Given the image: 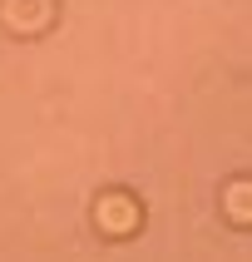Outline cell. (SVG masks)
<instances>
[{"label":"cell","mask_w":252,"mask_h":262,"mask_svg":"<svg viewBox=\"0 0 252 262\" xmlns=\"http://www.w3.org/2000/svg\"><path fill=\"white\" fill-rule=\"evenodd\" d=\"M218 208H222V223H227V228H237V233H252V173L227 178V183H222Z\"/></svg>","instance_id":"3"},{"label":"cell","mask_w":252,"mask_h":262,"mask_svg":"<svg viewBox=\"0 0 252 262\" xmlns=\"http://www.w3.org/2000/svg\"><path fill=\"white\" fill-rule=\"evenodd\" d=\"M0 25L15 40H35L55 25V0H0Z\"/></svg>","instance_id":"2"},{"label":"cell","mask_w":252,"mask_h":262,"mask_svg":"<svg viewBox=\"0 0 252 262\" xmlns=\"http://www.w3.org/2000/svg\"><path fill=\"white\" fill-rule=\"evenodd\" d=\"M139 228H144V203L129 188H104L94 198V233L99 237L124 243V237H139Z\"/></svg>","instance_id":"1"}]
</instances>
